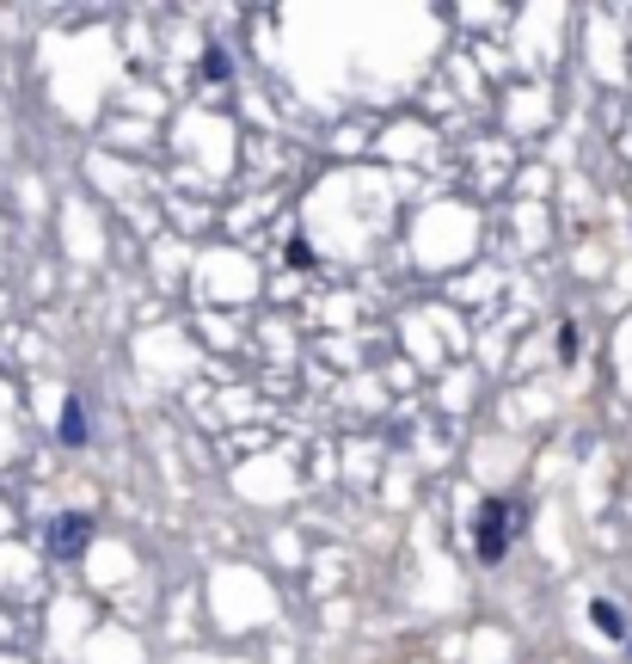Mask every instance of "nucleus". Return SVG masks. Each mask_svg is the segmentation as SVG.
<instances>
[{
  "label": "nucleus",
  "mask_w": 632,
  "mask_h": 664,
  "mask_svg": "<svg viewBox=\"0 0 632 664\" xmlns=\"http://www.w3.org/2000/svg\"><path fill=\"white\" fill-rule=\"evenodd\" d=\"M590 622H595V627H602V634H608V640H632L626 615H620V610H614V603H608V597H595V603H590Z\"/></svg>",
  "instance_id": "20e7f679"
},
{
  "label": "nucleus",
  "mask_w": 632,
  "mask_h": 664,
  "mask_svg": "<svg viewBox=\"0 0 632 664\" xmlns=\"http://www.w3.org/2000/svg\"><path fill=\"white\" fill-rule=\"evenodd\" d=\"M55 437H62V450H86V443H93V425H86V400H80V394H68V400H62Z\"/></svg>",
  "instance_id": "7ed1b4c3"
},
{
  "label": "nucleus",
  "mask_w": 632,
  "mask_h": 664,
  "mask_svg": "<svg viewBox=\"0 0 632 664\" xmlns=\"http://www.w3.org/2000/svg\"><path fill=\"white\" fill-rule=\"evenodd\" d=\"M516 530H522V505H516V499H479V511H473L479 566H503L510 547H516Z\"/></svg>",
  "instance_id": "f257e3e1"
},
{
  "label": "nucleus",
  "mask_w": 632,
  "mask_h": 664,
  "mask_svg": "<svg viewBox=\"0 0 632 664\" xmlns=\"http://www.w3.org/2000/svg\"><path fill=\"white\" fill-rule=\"evenodd\" d=\"M227 68H234V62H227V50H210V56H203V74H210V80H227Z\"/></svg>",
  "instance_id": "39448f33"
},
{
  "label": "nucleus",
  "mask_w": 632,
  "mask_h": 664,
  "mask_svg": "<svg viewBox=\"0 0 632 664\" xmlns=\"http://www.w3.org/2000/svg\"><path fill=\"white\" fill-rule=\"evenodd\" d=\"M289 265H314V247H307V240H289Z\"/></svg>",
  "instance_id": "0eeeda50"
},
{
  "label": "nucleus",
  "mask_w": 632,
  "mask_h": 664,
  "mask_svg": "<svg viewBox=\"0 0 632 664\" xmlns=\"http://www.w3.org/2000/svg\"><path fill=\"white\" fill-rule=\"evenodd\" d=\"M559 358H565V363H578V326H571V320L559 326Z\"/></svg>",
  "instance_id": "423d86ee"
},
{
  "label": "nucleus",
  "mask_w": 632,
  "mask_h": 664,
  "mask_svg": "<svg viewBox=\"0 0 632 664\" xmlns=\"http://www.w3.org/2000/svg\"><path fill=\"white\" fill-rule=\"evenodd\" d=\"M43 547H50V560H80L93 547V517H86V511H62V517L43 530Z\"/></svg>",
  "instance_id": "f03ea898"
}]
</instances>
